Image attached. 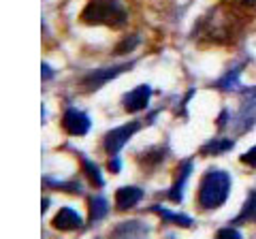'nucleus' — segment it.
<instances>
[{
  "label": "nucleus",
  "mask_w": 256,
  "mask_h": 239,
  "mask_svg": "<svg viewBox=\"0 0 256 239\" xmlns=\"http://www.w3.org/2000/svg\"><path fill=\"white\" fill-rule=\"evenodd\" d=\"M109 169L114 171V173H118V171H120V158H118V156H111V160H109Z\"/></svg>",
  "instance_id": "nucleus-22"
},
{
  "label": "nucleus",
  "mask_w": 256,
  "mask_h": 239,
  "mask_svg": "<svg viewBox=\"0 0 256 239\" xmlns=\"http://www.w3.org/2000/svg\"><path fill=\"white\" fill-rule=\"evenodd\" d=\"M152 212H156L160 218H164V220H169V222H178V224L184 226V228H190L192 226V220L188 216H184V214H173V212L164 210V207H160V205H152Z\"/></svg>",
  "instance_id": "nucleus-13"
},
{
  "label": "nucleus",
  "mask_w": 256,
  "mask_h": 239,
  "mask_svg": "<svg viewBox=\"0 0 256 239\" xmlns=\"http://www.w3.org/2000/svg\"><path fill=\"white\" fill-rule=\"evenodd\" d=\"M150 96H152V88L150 86H137L134 90H130L124 96V109L128 111V114H137V111H143L148 107L150 102Z\"/></svg>",
  "instance_id": "nucleus-6"
},
{
  "label": "nucleus",
  "mask_w": 256,
  "mask_h": 239,
  "mask_svg": "<svg viewBox=\"0 0 256 239\" xmlns=\"http://www.w3.org/2000/svg\"><path fill=\"white\" fill-rule=\"evenodd\" d=\"M82 22L88 26L122 28L128 22V13L120 0H90L82 11Z\"/></svg>",
  "instance_id": "nucleus-1"
},
{
  "label": "nucleus",
  "mask_w": 256,
  "mask_h": 239,
  "mask_svg": "<svg viewBox=\"0 0 256 239\" xmlns=\"http://www.w3.org/2000/svg\"><path fill=\"white\" fill-rule=\"evenodd\" d=\"M41 75H43V79H52V77H54L52 66H50V64H43V66H41Z\"/></svg>",
  "instance_id": "nucleus-21"
},
{
  "label": "nucleus",
  "mask_w": 256,
  "mask_h": 239,
  "mask_svg": "<svg viewBox=\"0 0 256 239\" xmlns=\"http://www.w3.org/2000/svg\"><path fill=\"white\" fill-rule=\"evenodd\" d=\"M150 228L146 224H141L137 220H128V222H120L114 230V237H143L148 235Z\"/></svg>",
  "instance_id": "nucleus-10"
},
{
  "label": "nucleus",
  "mask_w": 256,
  "mask_h": 239,
  "mask_svg": "<svg viewBox=\"0 0 256 239\" xmlns=\"http://www.w3.org/2000/svg\"><path fill=\"white\" fill-rule=\"evenodd\" d=\"M141 198H143V190L139 186H122V188H118V192H116V207L120 212L132 210Z\"/></svg>",
  "instance_id": "nucleus-8"
},
{
  "label": "nucleus",
  "mask_w": 256,
  "mask_h": 239,
  "mask_svg": "<svg viewBox=\"0 0 256 239\" xmlns=\"http://www.w3.org/2000/svg\"><path fill=\"white\" fill-rule=\"evenodd\" d=\"M141 126H143V120H134L130 124H124V126H120V128L109 130L105 134V152L109 156H118V152L126 146L128 139H130Z\"/></svg>",
  "instance_id": "nucleus-3"
},
{
  "label": "nucleus",
  "mask_w": 256,
  "mask_h": 239,
  "mask_svg": "<svg viewBox=\"0 0 256 239\" xmlns=\"http://www.w3.org/2000/svg\"><path fill=\"white\" fill-rule=\"evenodd\" d=\"M52 224H54V228H58V230H75V228H82L84 220L73 210V207H62V210L54 216Z\"/></svg>",
  "instance_id": "nucleus-7"
},
{
  "label": "nucleus",
  "mask_w": 256,
  "mask_h": 239,
  "mask_svg": "<svg viewBox=\"0 0 256 239\" xmlns=\"http://www.w3.org/2000/svg\"><path fill=\"white\" fill-rule=\"evenodd\" d=\"M45 184L47 186H52V188H64L66 192H70V194H79L82 192V186L79 184H75V182H54V180H45Z\"/></svg>",
  "instance_id": "nucleus-18"
},
{
  "label": "nucleus",
  "mask_w": 256,
  "mask_h": 239,
  "mask_svg": "<svg viewBox=\"0 0 256 239\" xmlns=\"http://www.w3.org/2000/svg\"><path fill=\"white\" fill-rule=\"evenodd\" d=\"M139 45V36L137 34H132V36H126L122 43H118L116 45V50H114V54L116 56H122V54H130L134 47Z\"/></svg>",
  "instance_id": "nucleus-17"
},
{
  "label": "nucleus",
  "mask_w": 256,
  "mask_h": 239,
  "mask_svg": "<svg viewBox=\"0 0 256 239\" xmlns=\"http://www.w3.org/2000/svg\"><path fill=\"white\" fill-rule=\"evenodd\" d=\"M166 158V148L162 146H158V148H150L146 150L141 156H139V162L143 166H148V169H154V166H158L160 162H162Z\"/></svg>",
  "instance_id": "nucleus-12"
},
{
  "label": "nucleus",
  "mask_w": 256,
  "mask_h": 239,
  "mask_svg": "<svg viewBox=\"0 0 256 239\" xmlns=\"http://www.w3.org/2000/svg\"><path fill=\"white\" fill-rule=\"evenodd\" d=\"M230 192V175L220 169H210L198 186V205L203 210H218L226 203Z\"/></svg>",
  "instance_id": "nucleus-2"
},
{
  "label": "nucleus",
  "mask_w": 256,
  "mask_h": 239,
  "mask_svg": "<svg viewBox=\"0 0 256 239\" xmlns=\"http://www.w3.org/2000/svg\"><path fill=\"white\" fill-rule=\"evenodd\" d=\"M237 2H242V4H248V6H252L256 0H237Z\"/></svg>",
  "instance_id": "nucleus-23"
},
{
  "label": "nucleus",
  "mask_w": 256,
  "mask_h": 239,
  "mask_svg": "<svg viewBox=\"0 0 256 239\" xmlns=\"http://www.w3.org/2000/svg\"><path fill=\"white\" fill-rule=\"evenodd\" d=\"M190 173H192V160L182 162V166L178 169V178H175L173 186L169 190V198H171L173 203H182V198H184V186H186Z\"/></svg>",
  "instance_id": "nucleus-9"
},
{
  "label": "nucleus",
  "mask_w": 256,
  "mask_h": 239,
  "mask_svg": "<svg viewBox=\"0 0 256 239\" xmlns=\"http://www.w3.org/2000/svg\"><path fill=\"white\" fill-rule=\"evenodd\" d=\"M239 75H242V66H237V68L230 70V73H226L216 86H218L220 90H235L237 84H239Z\"/></svg>",
  "instance_id": "nucleus-16"
},
{
  "label": "nucleus",
  "mask_w": 256,
  "mask_h": 239,
  "mask_svg": "<svg viewBox=\"0 0 256 239\" xmlns=\"http://www.w3.org/2000/svg\"><path fill=\"white\" fill-rule=\"evenodd\" d=\"M62 126H64V130H66L68 134H73V137H82V134H86L88 130H90V118H88L84 111L70 107V109L64 111Z\"/></svg>",
  "instance_id": "nucleus-5"
},
{
  "label": "nucleus",
  "mask_w": 256,
  "mask_h": 239,
  "mask_svg": "<svg viewBox=\"0 0 256 239\" xmlns=\"http://www.w3.org/2000/svg\"><path fill=\"white\" fill-rule=\"evenodd\" d=\"M233 148H235L233 139H212L210 143H205L198 152H201V156H218V154L228 152V150H233Z\"/></svg>",
  "instance_id": "nucleus-11"
},
{
  "label": "nucleus",
  "mask_w": 256,
  "mask_h": 239,
  "mask_svg": "<svg viewBox=\"0 0 256 239\" xmlns=\"http://www.w3.org/2000/svg\"><path fill=\"white\" fill-rule=\"evenodd\" d=\"M242 162L248 164V166H252V169H256V146L252 150H248V152L242 156Z\"/></svg>",
  "instance_id": "nucleus-19"
},
{
  "label": "nucleus",
  "mask_w": 256,
  "mask_h": 239,
  "mask_svg": "<svg viewBox=\"0 0 256 239\" xmlns=\"http://www.w3.org/2000/svg\"><path fill=\"white\" fill-rule=\"evenodd\" d=\"M82 166H84V173H86V178L90 180V184L96 186V188H102V175H100V169L96 166L92 160H88L86 156H82Z\"/></svg>",
  "instance_id": "nucleus-14"
},
{
  "label": "nucleus",
  "mask_w": 256,
  "mask_h": 239,
  "mask_svg": "<svg viewBox=\"0 0 256 239\" xmlns=\"http://www.w3.org/2000/svg\"><path fill=\"white\" fill-rule=\"evenodd\" d=\"M107 212H109V203L102 196L90 198V222H98L100 218H105Z\"/></svg>",
  "instance_id": "nucleus-15"
},
{
  "label": "nucleus",
  "mask_w": 256,
  "mask_h": 239,
  "mask_svg": "<svg viewBox=\"0 0 256 239\" xmlns=\"http://www.w3.org/2000/svg\"><path fill=\"white\" fill-rule=\"evenodd\" d=\"M218 237H235V239H239V237H242V233H239V230L237 228H220L218 230Z\"/></svg>",
  "instance_id": "nucleus-20"
},
{
  "label": "nucleus",
  "mask_w": 256,
  "mask_h": 239,
  "mask_svg": "<svg viewBox=\"0 0 256 239\" xmlns=\"http://www.w3.org/2000/svg\"><path fill=\"white\" fill-rule=\"evenodd\" d=\"M132 66V62H128V64H118V66H109V68H98V70H92V73H88L86 77H82V86L86 88L88 92H96L98 88H102L107 82L111 79H116L118 75H122L124 70H128Z\"/></svg>",
  "instance_id": "nucleus-4"
}]
</instances>
